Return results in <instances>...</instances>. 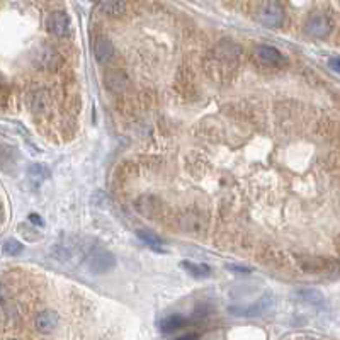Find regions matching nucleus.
Here are the masks:
<instances>
[{"instance_id": "f257e3e1", "label": "nucleus", "mask_w": 340, "mask_h": 340, "mask_svg": "<svg viewBox=\"0 0 340 340\" xmlns=\"http://www.w3.org/2000/svg\"><path fill=\"white\" fill-rule=\"evenodd\" d=\"M255 19L265 28H279L284 21V10L277 2H262L255 10Z\"/></svg>"}, {"instance_id": "f03ea898", "label": "nucleus", "mask_w": 340, "mask_h": 340, "mask_svg": "<svg viewBox=\"0 0 340 340\" xmlns=\"http://www.w3.org/2000/svg\"><path fill=\"white\" fill-rule=\"evenodd\" d=\"M87 267L94 274H106L116 267V257L107 250H94L87 257Z\"/></svg>"}, {"instance_id": "4468645a", "label": "nucleus", "mask_w": 340, "mask_h": 340, "mask_svg": "<svg viewBox=\"0 0 340 340\" xmlns=\"http://www.w3.org/2000/svg\"><path fill=\"white\" fill-rule=\"evenodd\" d=\"M182 267L186 269L191 276L199 277V279H201V277H208L209 274H211V269L204 264H194V262L186 260V262H182Z\"/></svg>"}, {"instance_id": "412c9836", "label": "nucleus", "mask_w": 340, "mask_h": 340, "mask_svg": "<svg viewBox=\"0 0 340 340\" xmlns=\"http://www.w3.org/2000/svg\"><path fill=\"white\" fill-rule=\"evenodd\" d=\"M227 269L228 271H233V272H236V274H249L250 272V269L249 267H243V265H231V264H228L227 265Z\"/></svg>"}, {"instance_id": "39448f33", "label": "nucleus", "mask_w": 340, "mask_h": 340, "mask_svg": "<svg viewBox=\"0 0 340 340\" xmlns=\"http://www.w3.org/2000/svg\"><path fill=\"white\" fill-rule=\"evenodd\" d=\"M46 28L57 38H66L70 34V17L65 12H51L46 21Z\"/></svg>"}, {"instance_id": "a211bd4d", "label": "nucleus", "mask_w": 340, "mask_h": 340, "mask_svg": "<svg viewBox=\"0 0 340 340\" xmlns=\"http://www.w3.org/2000/svg\"><path fill=\"white\" fill-rule=\"evenodd\" d=\"M22 250H24V245H22L19 240L7 238L5 242H3V252H5L7 255H10V257H17V255H21Z\"/></svg>"}, {"instance_id": "aec40b11", "label": "nucleus", "mask_w": 340, "mask_h": 340, "mask_svg": "<svg viewBox=\"0 0 340 340\" xmlns=\"http://www.w3.org/2000/svg\"><path fill=\"white\" fill-rule=\"evenodd\" d=\"M19 230H21V235L24 236V238H28L29 242H34V240L39 238V235H32V228H26V225H19Z\"/></svg>"}, {"instance_id": "f8f14e48", "label": "nucleus", "mask_w": 340, "mask_h": 340, "mask_svg": "<svg viewBox=\"0 0 340 340\" xmlns=\"http://www.w3.org/2000/svg\"><path fill=\"white\" fill-rule=\"evenodd\" d=\"M28 177H29V180H31V182H34L36 186H39L44 179H48V177H50V170H48V167H44V165H41V164H32L31 167L28 169Z\"/></svg>"}, {"instance_id": "0eeeda50", "label": "nucleus", "mask_w": 340, "mask_h": 340, "mask_svg": "<svg viewBox=\"0 0 340 340\" xmlns=\"http://www.w3.org/2000/svg\"><path fill=\"white\" fill-rule=\"evenodd\" d=\"M255 58L262 65H267V66H277L286 61L279 50H276L272 46H265V44H260V46L255 48Z\"/></svg>"}, {"instance_id": "2eb2a0df", "label": "nucleus", "mask_w": 340, "mask_h": 340, "mask_svg": "<svg viewBox=\"0 0 340 340\" xmlns=\"http://www.w3.org/2000/svg\"><path fill=\"white\" fill-rule=\"evenodd\" d=\"M240 55V48L236 46L235 43L231 41H225L218 46V57L221 58H227V60H235L236 57Z\"/></svg>"}, {"instance_id": "6ab92c4d", "label": "nucleus", "mask_w": 340, "mask_h": 340, "mask_svg": "<svg viewBox=\"0 0 340 340\" xmlns=\"http://www.w3.org/2000/svg\"><path fill=\"white\" fill-rule=\"evenodd\" d=\"M107 85L113 90L123 92L124 87H126V82H124V77L121 73H111V75H107Z\"/></svg>"}, {"instance_id": "4be33fe9", "label": "nucleus", "mask_w": 340, "mask_h": 340, "mask_svg": "<svg viewBox=\"0 0 340 340\" xmlns=\"http://www.w3.org/2000/svg\"><path fill=\"white\" fill-rule=\"evenodd\" d=\"M328 66H330L335 73H340V58H330V60H328Z\"/></svg>"}, {"instance_id": "393cba45", "label": "nucleus", "mask_w": 340, "mask_h": 340, "mask_svg": "<svg viewBox=\"0 0 340 340\" xmlns=\"http://www.w3.org/2000/svg\"><path fill=\"white\" fill-rule=\"evenodd\" d=\"M303 340H313V339H310V337H306V339H303Z\"/></svg>"}, {"instance_id": "7ed1b4c3", "label": "nucleus", "mask_w": 340, "mask_h": 340, "mask_svg": "<svg viewBox=\"0 0 340 340\" xmlns=\"http://www.w3.org/2000/svg\"><path fill=\"white\" fill-rule=\"evenodd\" d=\"M305 29L310 36H313V38H325V36L330 34L332 22L327 16H323V14H312V16L306 19Z\"/></svg>"}, {"instance_id": "20e7f679", "label": "nucleus", "mask_w": 340, "mask_h": 340, "mask_svg": "<svg viewBox=\"0 0 340 340\" xmlns=\"http://www.w3.org/2000/svg\"><path fill=\"white\" fill-rule=\"evenodd\" d=\"M180 230L186 231V233H192V235H202L206 230V220L202 214L196 213V211H187L186 214L180 216Z\"/></svg>"}, {"instance_id": "f3484780", "label": "nucleus", "mask_w": 340, "mask_h": 340, "mask_svg": "<svg viewBox=\"0 0 340 340\" xmlns=\"http://www.w3.org/2000/svg\"><path fill=\"white\" fill-rule=\"evenodd\" d=\"M138 236L146 243V245L151 247L153 250H158V252H162V250H164V249H162V245H164V243H162V240L158 238V236L155 235V233H151V231H148V230H140L138 231Z\"/></svg>"}, {"instance_id": "423d86ee", "label": "nucleus", "mask_w": 340, "mask_h": 340, "mask_svg": "<svg viewBox=\"0 0 340 340\" xmlns=\"http://www.w3.org/2000/svg\"><path fill=\"white\" fill-rule=\"evenodd\" d=\"M271 305H272V296L271 294H265L264 298H260L258 301H255L250 306H230V313L238 316H257V315H262L264 312H267Z\"/></svg>"}, {"instance_id": "b1692460", "label": "nucleus", "mask_w": 340, "mask_h": 340, "mask_svg": "<svg viewBox=\"0 0 340 340\" xmlns=\"http://www.w3.org/2000/svg\"><path fill=\"white\" fill-rule=\"evenodd\" d=\"M177 340H198V335H184V337H180Z\"/></svg>"}, {"instance_id": "5701e85b", "label": "nucleus", "mask_w": 340, "mask_h": 340, "mask_svg": "<svg viewBox=\"0 0 340 340\" xmlns=\"http://www.w3.org/2000/svg\"><path fill=\"white\" fill-rule=\"evenodd\" d=\"M29 221H31L32 225L43 227V220H41V216H38V214H29Z\"/></svg>"}, {"instance_id": "1a4fd4ad", "label": "nucleus", "mask_w": 340, "mask_h": 340, "mask_svg": "<svg viewBox=\"0 0 340 340\" xmlns=\"http://www.w3.org/2000/svg\"><path fill=\"white\" fill-rule=\"evenodd\" d=\"M293 298L299 303H306L310 306H323L325 305V296L320 293L318 289L313 287H299V289L293 291Z\"/></svg>"}, {"instance_id": "9d476101", "label": "nucleus", "mask_w": 340, "mask_h": 340, "mask_svg": "<svg viewBox=\"0 0 340 340\" xmlns=\"http://www.w3.org/2000/svg\"><path fill=\"white\" fill-rule=\"evenodd\" d=\"M95 58H97L101 63H106V61L111 60V57H113L114 53V44L111 39L107 38H99L97 43H95Z\"/></svg>"}, {"instance_id": "9b49d317", "label": "nucleus", "mask_w": 340, "mask_h": 340, "mask_svg": "<svg viewBox=\"0 0 340 340\" xmlns=\"http://www.w3.org/2000/svg\"><path fill=\"white\" fill-rule=\"evenodd\" d=\"M50 94L46 90H38L32 94L31 97V109L34 111L36 114L46 113L50 109Z\"/></svg>"}, {"instance_id": "dca6fc26", "label": "nucleus", "mask_w": 340, "mask_h": 340, "mask_svg": "<svg viewBox=\"0 0 340 340\" xmlns=\"http://www.w3.org/2000/svg\"><path fill=\"white\" fill-rule=\"evenodd\" d=\"M99 9L102 10V14L107 16H121L126 9V3L124 2H102L99 5Z\"/></svg>"}, {"instance_id": "ddd939ff", "label": "nucleus", "mask_w": 340, "mask_h": 340, "mask_svg": "<svg viewBox=\"0 0 340 340\" xmlns=\"http://www.w3.org/2000/svg\"><path fill=\"white\" fill-rule=\"evenodd\" d=\"M184 325H186V318H184V316L170 315L160 323V328L165 334H170V332H175V330H179V328H182Z\"/></svg>"}, {"instance_id": "6e6552de", "label": "nucleus", "mask_w": 340, "mask_h": 340, "mask_svg": "<svg viewBox=\"0 0 340 340\" xmlns=\"http://www.w3.org/2000/svg\"><path fill=\"white\" fill-rule=\"evenodd\" d=\"M34 327L39 334H44V335L53 334L58 327V315L55 312H50V310L38 313L34 318Z\"/></svg>"}]
</instances>
